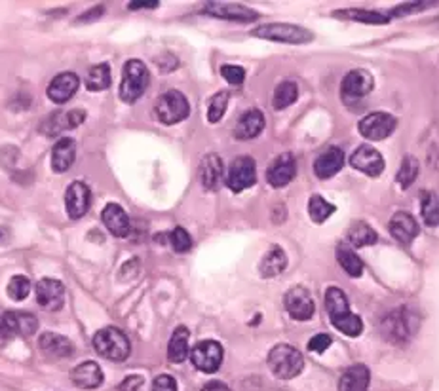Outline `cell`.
I'll return each mask as SVG.
<instances>
[{"label":"cell","instance_id":"cell-7","mask_svg":"<svg viewBox=\"0 0 439 391\" xmlns=\"http://www.w3.org/2000/svg\"><path fill=\"white\" fill-rule=\"evenodd\" d=\"M191 361L194 367L205 374L219 371L223 363V346L215 340H202L191 351Z\"/></svg>","mask_w":439,"mask_h":391},{"label":"cell","instance_id":"cell-49","mask_svg":"<svg viewBox=\"0 0 439 391\" xmlns=\"http://www.w3.org/2000/svg\"><path fill=\"white\" fill-rule=\"evenodd\" d=\"M158 6H160V2H158V0H147V2L137 0V2H130V4H128L130 10H143V8H145V10H152V8H158Z\"/></svg>","mask_w":439,"mask_h":391},{"label":"cell","instance_id":"cell-31","mask_svg":"<svg viewBox=\"0 0 439 391\" xmlns=\"http://www.w3.org/2000/svg\"><path fill=\"white\" fill-rule=\"evenodd\" d=\"M335 18L350 19V21H359L367 25H384L390 21L388 13L377 12V10H363V8H348V10H339L335 12Z\"/></svg>","mask_w":439,"mask_h":391},{"label":"cell","instance_id":"cell-10","mask_svg":"<svg viewBox=\"0 0 439 391\" xmlns=\"http://www.w3.org/2000/svg\"><path fill=\"white\" fill-rule=\"evenodd\" d=\"M285 310L289 315L297 321H308L314 318L315 306L312 300V294L304 287H293L285 293Z\"/></svg>","mask_w":439,"mask_h":391},{"label":"cell","instance_id":"cell-48","mask_svg":"<svg viewBox=\"0 0 439 391\" xmlns=\"http://www.w3.org/2000/svg\"><path fill=\"white\" fill-rule=\"evenodd\" d=\"M426 6H432L430 2H411V4H405V6H399L396 8L392 16H405V13H411V12H421L422 8Z\"/></svg>","mask_w":439,"mask_h":391},{"label":"cell","instance_id":"cell-29","mask_svg":"<svg viewBox=\"0 0 439 391\" xmlns=\"http://www.w3.org/2000/svg\"><path fill=\"white\" fill-rule=\"evenodd\" d=\"M188 338L191 332L186 327H177L172 335V340L167 344V359L172 363H183L191 354V346H188Z\"/></svg>","mask_w":439,"mask_h":391},{"label":"cell","instance_id":"cell-20","mask_svg":"<svg viewBox=\"0 0 439 391\" xmlns=\"http://www.w3.org/2000/svg\"><path fill=\"white\" fill-rule=\"evenodd\" d=\"M8 335L32 337L38 330V319L29 312H6L2 315Z\"/></svg>","mask_w":439,"mask_h":391},{"label":"cell","instance_id":"cell-17","mask_svg":"<svg viewBox=\"0 0 439 391\" xmlns=\"http://www.w3.org/2000/svg\"><path fill=\"white\" fill-rule=\"evenodd\" d=\"M78 86H80V78L75 73L57 74L48 86V97L56 104L67 103L78 92Z\"/></svg>","mask_w":439,"mask_h":391},{"label":"cell","instance_id":"cell-24","mask_svg":"<svg viewBox=\"0 0 439 391\" xmlns=\"http://www.w3.org/2000/svg\"><path fill=\"white\" fill-rule=\"evenodd\" d=\"M369 380H371L369 368L365 365H352L340 376L339 391H367Z\"/></svg>","mask_w":439,"mask_h":391},{"label":"cell","instance_id":"cell-18","mask_svg":"<svg viewBox=\"0 0 439 391\" xmlns=\"http://www.w3.org/2000/svg\"><path fill=\"white\" fill-rule=\"evenodd\" d=\"M101 220H103L107 230L114 238H126L131 230L130 217H128V213L118 203H109V205H105L103 213H101Z\"/></svg>","mask_w":439,"mask_h":391},{"label":"cell","instance_id":"cell-44","mask_svg":"<svg viewBox=\"0 0 439 391\" xmlns=\"http://www.w3.org/2000/svg\"><path fill=\"white\" fill-rule=\"evenodd\" d=\"M221 74H223V78L232 84V86H241L243 84V80H246V71L238 65H223L221 67Z\"/></svg>","mask_w":439,"mask_h":391},{"label":"cell","instance_id":"cell-11","mask_svg":"<svg viewBox=\"0 0 439 391\" xmlns=\"http://www.w3.org/2000/svg\"><path fill=\"white\" fill-rule=\"evenodd\" d=\"M37 302L50 312L61 310L65 302V285L54 277H44L37 283Z\"/></svg>","mask_w":439,"mask_h":391},{"label":"cell","instance_id":"cell-37","mask_svg":"<svg viewBox=\"0 0 439 391\" xmlns=\"http://www.w3.org/2000/svg\"><path fill=\"white\" fill-rule=\"evenodd\" d=\"M331 323L337 330H340L342 335H347L350 338H356L359 337L361 332H363V321L358 318V315H354L352 312L344 313V315H339V318L331 319Z\"/></svg>","mask_w":439,"mask_h":391},{"label":"cell","instance_id":"cell-42","mask_svg":"<svg viewBox=\"0 0 439 391\" xmlns=\"http://www.w3.org/2000/svg\"><path fill=\"white\" fill-rule=\"evenodd\" d=\"M230 95L227 92H219L217 95H213L210 103V109H208V120L211 124H217L221 118L224 116L227 112V107H229Z\"/></svg>","mask_w":439,"mask_h":391},{"label":"cell","instance_id":"cell-47","mask_svg":"<svg viewBox=\"0 0 439 391\" xmlns=\"http://www.w3.org/2000/svg\"><path fill=\"white\" fill-rule=\"evenodd\" d=\"M143 384H145L143 376H137V374H133V376H128V378H126L122 384L118 385V390L120 391H141Z\"/></svg>","mask_w":439,"mask_h":391},{"label":"cell","instance_id":"cell-33","mask_svg":"<svg viewBox=\"0 0 439 391\" xmlns=\"http://www.w3.org/2000/svg\"><path fill=\"white\" fill-rule=\"evenodd\" d=\"M348 241L354 247H367V245L377 243L378 236L367 222L359 220V222H354L350 230H348Z\"/></svg>","mask_w":439,"mask_h":391},{"label":"cell","instance_id":"cell-5","mask_svg":"<svg viewBox=\"0 0 439 391\" xmlns=\"http://www.w3.org/2000/svg\"><path fill=\"white\" fill-rule=\"evenodd\" d=\"M191 114V104L186 97L177 90H169V92L162 93L160 97L156 99L155 104V116L158 122L166 124V126H174L183 120H186Z\"/></svg>","mask_w":439,"mask_h":391},{"label":"cell","instance_id":"cell-22","mask_svg":"<svg viewBox=\"0 0 439 391\" xmlns=\"http://www.w3.org/2000/svg\"><path fill=\"white\" fill-rule=\"evenodd\" d=\"M342 165H344V152H342V148L331 147L318 156L314 164V172L320 179H331L342 169Z\"/></svg>","mask_w":439,"mask_h":391},{"label":"cell","instance_id":"cell-3","mask_svg":"<svg viewBox=\"0 0 439 391\" xmlns=\"http://www.w3.org/2000/svg\"><path fill=\"white\" fill-rule=\"evenodd\" d=\"M149 68L139 59H130L124 65V73H122V84H120V99L124 103H136L137 99L141 97L143 93L149 88Z\"/></svg>","mask_w":439,"mask_h":391},{"label":"cell","instance_id":"cell-41","mask_svg":"<svg viewBox=\"0 0 439 391\" xmlns=\"http://www.w3.org/2000/svg\"><path fill=\"white\" fill-rule=\"evenodd\" d=\"M8 296L12 300H25L31 293V282L27 279L25 275H13L10 283H8Z\"/></svg>","mask_w":439,"mask_h":391},{"label":"cell","instance_id":"cell-46","mask_svg":"<svg viewBox=\"0 0 439 391\" xmlns=\"http://www.w3.org/2000/svg\"><path fill=\"white\" fill-rule=\"evenodd\" d=\"M152 391H177V382L167 374H160L152 382Z\"/></svg>","mask_w":439,"mask_h":391},{"label":"cell","instance_id":"cell-1","mask_svg":"<svg viewBox=\"0 0 439 391\" xmlns=\"http://www.w3.org/2000/svg\"><path fill=\"white\" fill-rule=\"evenodd\" d=\"M93 348L101 357L114 361V363H122L131 354L130 340L116 327H105V329L97 330L93 337Z\"/></svg>","mask_w":439,"mask_h":391},{"label":"cell","instance_id":"cell-15","mask_svg":"<svg viewBox=\"0 0 439 391\" xmlns=\"http://www.w3.org/2000/svg\"><path fill=\"white\" fill-rule=\"evenodd\" d=\"M295 175H297V162L289 152L278 156L266 172V179L274 188H282L285 184H289Z\"/></svg>","mask_w":439,"mask_h":391},{"label":"cell","instance_id":"cell-13","mask_svg":"<svg viewBox=\"0 0 439 391\" xmlns=\"http://www.w3.org/2000/svg\"><path fill=\"white\" fill-rule=\"evenodd\" d=\"M204 13L219 19L240 21V23H251L259 18V13L255 10H249L241 4H230V2H208L204 6Z\"/></svg>","mask_w":439,"mask_h":391},{"label":"cell","instance_id":"cell-40","mask_svg":"<svg viewBox=\"0 0 439 391\" xmlns=\"http://www.w3.org/2000/svg\"><path fill=\"white\" fill-rule=\"evenodd\" d=\"M422 219L428 227H439V198L433 192H426L422 198Z\"/></svg>","mask_w":439,"mask_h":391},{"label":"cell","instance_id":"cell-12","mask_svg":"<svg viewBox=\"0 0 439 391\" xmlns=\"http://www.w3.org/2000/svg\"><path fill=\"white\" fill-rule=\"evenodd\" d=\"M373 88H375V80H373L371 74L363 68H356V71H350L344 76L340 93L347 101H352V99L365 97L367 93L373 92Z\"/></svg>","mask_w":439,"mask_h":391},{"label":"cell","instance_id":"cell-8","mask_svg":"<svg viewBox=\"0 0 439 391\" xmlns=\"http://www.w3.org/2000/svg\"><path fill=\"white\" fill-rule=\"evenodd\" d=\"M396 126L397 120L388 112H371V114H367L359 120L358 129L359 133L369 141H383V139L394 133Z\"/></svg>","mask_w":439,"mask_h":391},{"label":"cell","instance_id":"cell-26","mask_svg":"<svg viewBox=\"0 0 439 391\" xmlns=\"http://www.w3.org/2000/svg\"><path fill=\"white\" fill-rule=\"evenodd\" d=\"M223 177V160L217 154H208L200 164V181L204 188L215 190Z\"/></svg>","mask_w":439,"mask_h":391},{"label":"cell","instance_id":"cell-51","mask_svg":"<svg viewBox=\"0 0 439 391\" xmlns=\"http://www.w3.org/2000/svg\"><path fill=\"white\" fill-rule=\"evenodd\" d=\"M4 337H8V330H6V327H4L2 318H0V338H4Z\"/></svg>","mask_w":439,"mask_h":391},{"label":"cell","instance_id":"cell-23","mask_svg":"<svg viewBox=\"0 0 439 391\" xmlns=\"http://www.w3.org/2000/svg\"><path fill=\"white\" fill-rule=\"evenodd\" d=\"M390 232L399 243L407 245L419 236V222L414 220L413 215L399 211L390 220Z\"/></svg>","mask_w":439,"mask_h":391},{"label":"cell","instance_id":"cell-21","mask_svg":"<svg viewBox=\"0 0 439 391\" xmlns=\"http://www.w3.org/2000/svg\"><path fill=\"white\" fill-rule=\"evenodd\" d=\"M265 129V116L263 112L257 109L246 110L240 116L238 124L234 126V137L240 139V141H248V139H253L257 135Z\"/></svg>","mask_w":439,"mask_h":391},{"label":"cell","instance_id":"cell-16","mask_svg":"<svg viewBox=\"0 0 439 391\" xmlns=\"http://www.w3.org/2000/svg\"><path fill=\"white\" fill-rule=\"evenodd\" d=\"M350 164H352L354 169L369 175V177H378L380 173L384 172V160L380 156L378 150H375L373 147H359L356 152L352 154L350 158Z\"/></svg>","mask_w":439,"mask_h":391},{"label":"cell","instance_id":"cell-39","mask_svg":"<svg viewBox=\"0 0 439 391\" xmlns=\"http://www.w3.org/2000/svg\"><path fill=\"white\" fill-rule=\"evenodd\" d=\"M419 172H421L419 160L413 158V156H405L402 167H399V173H397V183H399V186L402 188H409L416 181V177H419Z\"/></svg>","mask_w":439,"mask_h":391},{"label":"cell","instance_id":"cell-14","mask_svg":"<svg viewBox=\"0 0 439 391\" xmlns=\"http://www.w3.org/2000/svg\"><path fill=\"white\" fill-rule=\"evenodd\" d=\"M90 202H92V192L86 184L80 181L68 184L67 192H65V209L71 219H82L90 209Z\"/></svg>","mask_w":439,"mask_h":391},{"label":"cell","instance_id":"cell-27","mask_svg":"<svg viewBox=\"0 0 439 391\" xmlns=\"http://www.w3.org/2000/svg\"><path fill=\"white\" fill-rule=\"evenodd\" d=\"M86 120V112L82 109H75V110H68L65 114H54V116L46 122V131L44 133L48 135H56L63 129H73L76 126H80L82 122Z\"/></svg>","mask_w":439,"mask_h":391},{"label":"cell","instance_id":"cell-35","mask_svg":"<svg viewBox=\"0 0 439 391\" xmlns=\"http://www.w3.org/2000/svg\"><path fill=\"white\" fill-rule=\"evenodd\" d=\"M325 310L329 313V319H335L350 312V304H348L347 294L337 287L327 289V293H325Z\"/></svg>","mask_w":439,"mask_h":391},{"label":"cell","instance_id":"cell-34","mask_svg":"<svg viewBox=\"0 0 439 391\" xmlns=\"http://www.w3.org/2000/svg\"><path fill=\"white\" fill-rule=\"evenodd\" d=\"M111 86V68L107 63L93 65L86 74V88L90 92H103Z\"/></svg>","mask_w":439,"mask_h":391},{"label":"cell","instance_id":"cell-9","mask_svg":"<svg viewBox=\"0 0 439 391\" xmlns=\"http://www.w3.org/2000/svg\"><path fill=\"white\" fill-rule=\"evenodd\" d=\"M257 183V165L255 160L249 156H240L236 158L229 167L227 173V186L232 192H241Z\"/></svg>","mask_w":439,"mask_h":391},{"label":"cell","instance_id":"cell-30","mask_svg":"<svg viewBox=\"0 0 439 391\" xmlns=\"http://www.w3.org/2000/svg\"><path fill=\"white\" fill-rule=\"evenodd\" d=\"M285 266H287V257H285L284 249L278 247V245H274V247L268 249L265 257H263V260L259 264V270L263 277H276V275L284 272Z\"/></svg>","mask_w":439,"mask_h":391},{"label":"cell","instance_id":"cell-6","mask_svg":"<svg viewBox=\"0 0 439 391\" xmlns=\"http://www.w3.org/2000/svg\"><path fill=\"white\" fill-rule=\"evenodd\" d=\"M414 330H416L414 315L409 312L407 308H399L396 312H392L383 323L384 338L392 340L394 344L407 342Z\"/></svg>","mask_w":439,"mask_h":391},{"label":"cell","instance_id":"cell-50","mask_svg":"<svg viewBox=\"0 0 439 391\" xmlns=\"http://www.w3.org/2000/svg\"><path fill=\"white\" fill-rule=\"evenodd\" d=\"M202 391H230V387L227 384H223V382L213 380V382H208V384L202 387Z\"/></svg>","mask_w":439,"mask_h":391},{"label":"cell","instance_id":"cell-43","mask_svg":"<svg viewBox=\"0 0 439 391\" xmlns=\"http://www.w3.org/2000/svg\"><path fill=\"white\" fill-rule=\"evenodd\" d=\"M169 241H172V247H174L177 253H186V251H191L192 247L191 234L186 232L185 228H175L174 232L169 234Z\"/></svg>","mask_w":439,"mask_h":391},{"label":"cell","instance_id":"cell-2","mask_svg":"<svg viewBox=\"0 0 439 391\" xmlns=\"http://www.w3.org/2000/svg\"><path fill=\"white\" fill-rule=\"evenodd\" d=\"M268 367L276 378L291 380L303 373L304 359L297 348L289 344H278L268 354Z\"/></svg>","mask_w":439,"mask_h":391},{"label":"cell","instance_id":"cell-38","mask_svg":"<svg viewBox=\"0 0 439 391\" xmlns=\"http://www.w3.org/2000/svg\"><path fill=\"white\" fill-rule=\"evenodd\" d=\"M335 213V205L325 202L322 196H312L308 202V215L315 224H322L323 220L329 219Z\"/></svg>","mask_w":439,"mask_h":391},{"label":"cell","instance_id":"cell-4","mask_svg":"<svg viewBox=\"0 0 439 391\" xmlns=\"http://www.w3.org/2000/svg\"><path fill=\"white\" fill-rule=\"evenodd\" d=\"M251 37L265 38V40H272V42H284V44H308L314 40V32L304 29L301 25L291 23H268L260 25L257 29L251 31Z\"/></svg>","mask_w":439,"mask_h":391},{"label":"cell","instance_id":"cell-45","mask_svg":"<svg viewBox=\"0 0 439 391\" xmlns=\"http://www.w3.org/2000/svg\"><path fill=\"white\" fill-rule=\"evenodd\" d=\"M331 337L329 335H315L314 338H310L308 342V349L310 351H314V354H323L325 349L331 346Z\"/></svg>","mask_w":439,"mask_h":391},{"label":"cell","instance_id":"cell-32","mask_svg":"<svg viewBox=\"0 0 439 391\" xmlns=\"http://www.w3.org/2000/svg\"><path fill=\"white\" fill-rule=\"evenodd\" d=\"M337 260H339L340 268L344 270L350 277H359V275L363 274V263H361V258L354 253L352 247L340 243L339 247H337Z\"/></svg>","mask_w":439,"mask_h":391},{"label":"cell","instance_id":"cell-28","mask_svg":"<svg viewBox=\"0 0 439 391\" xmlns=\"http://www.w3.org/2000/svg\"><path fill=\"white\" fill-rule=\"evenodd\" d=\"M38 346L42 349L46 355H52V357H68L73 354V344L71 340L61 335H56V332H44L40 340H38Z\"/></svg>","mask_w":439,"mask_h":391},{"label":"cell","instance_id":"cell-36","mask_svg":"<svg viewBox=\"0 0 439 391\" xmlns=\"http://www.w3.org/2000/svg\"><path fill=\"white\" fill-rule=\"evenodd\" d=\"M299 97V86L295 82H291V80H285L282 82L278 88H276V92H274V99H272V104L276 110H284L287 107L295 103Z\"/></svg>","mask_w":439,"mask_h":391},{"label":"cell","instance_id":"cell-25","mask_svg":"<svg viewBox=\"0 0 439 391\" xmlns=\"http://www.w3.org/2000/svg\"><path fill=\"white\" fill-rule=\"evenodd\" d=\"M76 156V143L73 139H61L52 150V169L56 173H65L73 165Z\"/></svg>","mask_w":439,"mask_h":391},{"label":"cell","instance_id":"cell-19","mask_svg":"<svg viewBox=\"0 0 439 391\" xmlns=\"http://www.w3.org/2000/svg\"><path fill=\"white\" fill-rule=\"evenodd\" d=\"M71 380L80 390H97L103 384V371L95 361H86L71 371Z\"/></svg>","mask_w":439,"mask_h":391}]
</instances>
